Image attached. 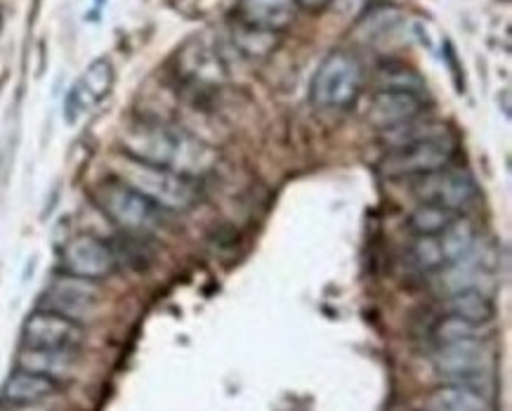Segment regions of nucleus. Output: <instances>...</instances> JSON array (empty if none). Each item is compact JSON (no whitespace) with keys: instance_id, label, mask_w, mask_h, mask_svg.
Listing matches in <instances>:
<instances>
[{"instance_id":"obj_1","label":"nucleus","mask_w":512,"mask_h":411,"mask_svg":"<svg viewBox=\"0 0 512 411\" xmlns=\"http://www.w3.org/2000/svg\"><path fill=\"white\" fill-rule=\"evenodd\" d=\"M121 145L128 159L168 168L192 180L203 178L218 163V152L199 137L156 119L135 121L121 135Z\"/></svg>"},{"instance_id":"obj_2","label":"nucleus","mask_w":512,"mask_h":411,"mask_svg":"<svg viewBox=\"0 0 512 411\" xmlns=\"http://www.w3.org/2000/svg\"><path fill=\"white\" fill-rule=\"evenodd\" d=\"M114 178L135 189L147 201H152L163 213L189 211L199 201V180L185 178V175L168 171V168L128 159V156L118 161Z\"/></svg>"},{"instance_id":"obj_3","label":"nucleus","mask_w":512,"mask_h":411,"mask_svg":"<svg viewBox=\"0 0 512 411\" xmlns=\"http://www.w3.org/2000/svg\"><path fill=\"white\" fill-rule=\"evenodd\" d=\"M93 199L104 218L128 237H149L161 230L163 211L118 178L102 180L93 189Z\"/></svg>"},{"instance_id":"obj_4","label":"nucleus","mask_w":512,"mask_h":411,"mask_svg":"<svg viewBox=\"0 0 512 411\" xmlns=\"http://www.w3.org/2000/svg\"><path fill=\"white\" fill-rule=\"evenodd\" d=\"M364 86V69L350 52L336 50L324 57L317 74L312 76L310 100L317 109L343 112L354 107Z\"/></svg>"},{"instance_id":"obj_5","label":"nucleus","mask_w":512,"mask_h":411,"mask_svg":"<svg viewBox=\"0 0 512 411\" xmlns=\"http://www.w3.org/2000/svg\"><path fill=\"white\" fill-rule=\"evenodd\" d=\"M451 156L454 147L449 137H430V140L392 147L380 161V171L385 178H423L449 166Z\"/></svg>"},{"instance_id":"obj_6","label":"nucleus","mask_w":512,"mask_h":411,"mask_svg":"<svg viewBox=\"0 0 512 411\" xmlns=\"http://www.w3.org/2000/svg\"><path fill=\"white\" fill-rule=\"evenodd\" d=\"M102 291L97 282H88V279L74 277V274H57L43 291L38 308L57 312V315L74 319V322H85L100 308Z\"/></svg>"},{"instance_id":"obj_7","label":"nucleus","mask_w":512,"mask_h":411,"mask_svg":"<svg viewBox=\"0 0 512 411\" xmlns=\"http://www.w3.org/2000/svg\"><path fill=\"white\" fill-rule=\"evenodd\" d=\"M85 341L83 326L50 310H34L22 326V348L78 352Z\"/></svg>"},{"instance_id":"obj_8","label":"nucleus","mask_w":512,"mask_h":411,"mask_svg":"<svg viewBox=\"0 0 512 411\" xmlns=\"http://www.w3.org/2000/svg\"><path fill=\"white\" fill-rule=\"evenodd\" d=\"M416 197L420 204H435L461 215L477 199V182L463 168L446 166L442 171L418 178Z\"/></svg>"},{"instance_id":"obj_9","label":"nucleus","mask_w":512,"mask_h":411,"mask_svg":"<svg viewBox=\"0 0 512 411\" xmlns=\"http://www.w3.org/2000/svg\"><path fill=\"white\" fill-rule=\"evenodd\" d=\"M116 265L118 260L114 249L93 234H78V237L69 239L62 249V272L88 279V282H102V279L111 277Z\"/></svg>"},{"instance_id":"obj_10","label":"nucleus","mask_w":512,"mask_h":411,"mask_svg":"<svg viewBox=\"0 0 512 411\" xmlns=\"http://www.w3.org/2000/svg\"><path fill=\"white\" fill-rule=\"evenodd\" d=\"M432 367L439 376L454 383H472V378L487 374L491 367V352L479 338L442 343L432 357Z\"/></svg>"},{"instance_id":"obj_11","label":"nucleus","mask_w":512,"mask_h":411,"mask_svg":"<svg viewBox=\"0 0 512 411\" xmlns=\"http://www.w3.org/2000/svg\"><path fill=\"white\" fill-rule=\"evenodd\" d=\"M114 67L107 57H100L83 71V76L71 86L67 100H64V119L76 123L78 116L97 107L114 88Z\"/></svg>"},{"instance_id":"obj_12","label":"nucleus","mask_w":512,"mask_h":411,"mask_svg":"<svg viewBox=\"0 0 512 411\" xmlns=\"http://www.w3.org/2000/svg\"><path fill=\"white\" fill-rule=\"evenodd\" d=\"M425 109V95L406 90H378L369 104V123L376 130H395L420 119Z\"/></svg>"},{"instance_id":"obj_13","label":"nucleus","mask_w":512,"mask_h":411,"mask_svg":"<svg viewBox=\"0 0 512 411\" xmlns=\"http://www.w3.org/2000/svg\"><path fill=\"white\" fill-rule=\"evenodd\" d=\"M177 64H180L177 67L180 76L194 86H218L227 74L220 52L203 38H192L177 52Z\"/></svg>"},{"instance_id":"obj_14","label":"nucleus","mask_w":512,"mask_h":411,"mask_svg":"<svg viewBox=\"0 0 512 411\" xmlns=\"http://www.w3.org/2000/svg\"><path fill=\"white\" fill-rule=\"evenodd\" d=\"M298 3L295 0H239L236 3V24L251 29L281 34L295 22Z\"/></svg>"},{"instance_id":"obj_15","label":"nucleus","mask_w":512,"mask_h":411,"mask_svg":"<svg viewBox=\"0 0 512 411\" xmlns=\"http://www.w3.org/2000/svg\"><path fill=\"white\" fill-rule=\"evenodd\" d=\"M59 393V383L50 381V378L31 374V371L17 369L8 381H5L3 390H0V402L8 409H36L43 402L52 400Z\"/></svg>"},{"instance_id":"obj_16","label":"nucleus","mask_w":512,"mask_h":411,"mask_svg":"<svg viewBox=\"0 0 512 411\" xmlns=\"http://www.w3.org/2000/svg\"><path fill=\"white\" fill-rule=\"evenodd\" d=\"M78 364V352H57V350H31L22 348L17 357V369L31 371V374L45 376L50 381H64L74 374Z\"/></svg>"},{"instance_id":"obj_17","label":"nucleus","mask_w":512,"mask_h":411,"mask_svg":"<svg viewBox=\"0 0 512 411\" xmlns=\"http://www.w3.org/2000/svg\"><path fill=\"white\" fill-rule=\"evenodd\" d=\"M425 411H487V397L472 383H449L428 397Z\"/></svg>"},{"instance_id":"obj_18","label":"nucleus","mask_w":512,"mask_h":411,"mask_svg":"<svg viewBox=\"0 0 512 411\" xmlns=\"http://www.w3.org/2000/svg\"><path fill=\"white\" fill-rule=\"evenodd\" d=\"M449 315L456 319H463L472 326L489 324L496 315V305L487 293L479 289H456L454 296L449 298Z\"/></svg>"},{"instance_id":"obj_19","label":"nucleus","mask_w":512,"mask_h":411,"mask_svg":"<svg viewBox=\"0 0 512 411\" xmlns=\"http://www.w3.org/2000/svg\"><path fill=\"white\" fill-rule=\"evenodd\" d=\"M461 218V215L454 211H446L442 206L435 204H420L416 211L411 213V230L418 234V237H432V234L444 232L454 220Z\"/></svg>"},{"instance_id":"obj_20","label":"nucleus","mask_w":512,"mask_h":411,"mask_svg":"<svg viewBox=\"0 0 512 411\" xmlns=\"http://www.w3.org/2000/svg\"><path fill=\"white\" fill-rule=\"evenodd\" d=\"M378 90H406V93L425 95V81L406 64H387L378 71Z\"/></svg>"},{"instance_id":"obj_21","label":"nucleus","mask_w":512,"mask_h":411,"mask_svg":"<svg viewBox=\"0 0 512 411\" xmlns=\"http://www.w3.org/2000/svg\"><path fill=\"white\" fill-rule=\"evenodd\" d=\"M277 38H279L277 34H267V31H258V29H251V26H241V24H236V31H234V45L251 57L267 55V52L277 45Z\"/></svg>"},{"instance_id":"obj_22","label":"nucleus","mask_w":512,"mask_h":411,"mask_svg":"<svg viewBox=\"0 0 512 411\" xmlns=\"http://www.w3.org/2000/svg\"><path fill=\"white\" fill-rule=\"evenodd\" d=\"M298 3V8L303 10H310V12H319L328 8V5H333V0H295Z\"/></svg>"}]
</instances>
